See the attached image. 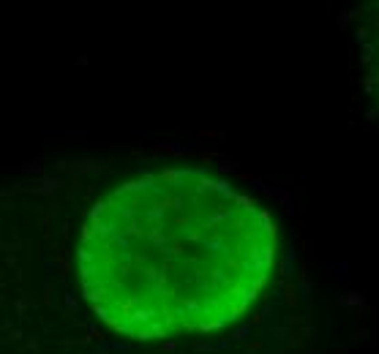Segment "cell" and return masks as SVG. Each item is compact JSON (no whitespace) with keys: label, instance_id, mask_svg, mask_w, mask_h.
<instances>
[{"label":"cell","instance_id":"obj_1","mask_svg":"<svg viewBox=\"0 0 379 354\" xmlns=\"http://www.w3.org/2000/svg\"><path fill=\"white\" fill-rule=\"evenodd\" d=\"M279 234L251 194L208 169L164 167L107 188L77 237V286L131 341L230 327L270 286Z\"/></svg>","mask_w":379,"mask_h":354}]
</instances>
